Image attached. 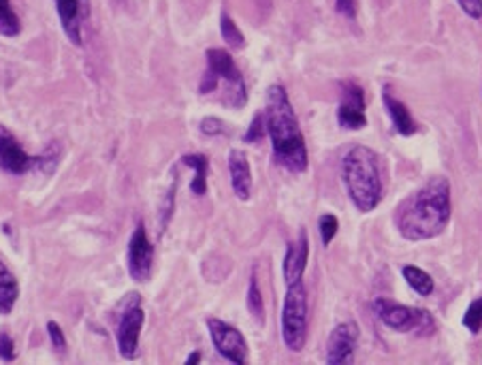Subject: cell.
<instances>
[{
    "mask_svg": "<svg viewBox=\"0 0 482 365\" xmlns=\"http://www.w3.org/2000/svg\"><path fill=\"white\" fill-rule=\"evenodd\" d=\"M146 323V312H143L141 302H139V295H131V304L126 305V310L120 316V323H117V348H120L122 359H135L139 355V340H141V329Z\"/></svg>",
    "mask_w": 482,
    "mask_h": 365,
    "instance_id": "obj_8",
    "label": "cell"
},
{
    "mask_svg": "<svg viewBox=\"0 0 482 365\" xmlns=\"http://www.w3.org/2000/svg\"><path fill=\"white\" fill-rule=\"evenodd\" d=\"M335 9L346 18H357V0H335Z\"/></svg>",
    "mask_w": 482,
    "mask_h": 365,
    "instance_id": "obj_30",
    "label": "cell"
},
{
    "mask_svg": "<svg viewBox=\"0 0 482 365\" xmlns=\"http://www.w3.org/2000/svg\"><path fill=\"white\" fill-rule=\"evenodd\" d=\"M221 35H222V39L229 43V47H233V50H244L245 47L244 32L239 30V26L235 24L229 13L221 15Z\"/></svg>",
    "mask_w": 482,
    "mask_h": 365,
    "instance_id": "obj_21",
    "label": "cell"
},
{
    "mask_svg": "<svg viewBox=\"0 0 482 365\" xmlns=\"http://www.w3.org/2000/svg\"><path fill=\"white\" fill-rule=\"evenodd\" d=\"M337 122L348 131H361L367 126L366 116V93L355 82L341 84V103L337 110Z\"/></svg>",
    "mask_w": 482,
    "mask_h": 365,
    "instance_id": "obj_11",
    "label": "cell"
},
{
    "mask_svg": "<svg viewBox=\"0 0 482 365\" xmlns=\"http://www.w3.org/2000/svg\"><path fill=\"white\" fill-rule=\"evenodd\" d=\"M201 96H216L222 105L241 110L248 103V90H245L244 75L227 50H207V69L199 85Z\"/></svg>",
    "mask_w": 482,
    "mask_h": 365,
    "instance_id": "obj_4",
    "label": "cell"
},
{
    "mask_svg": "<svg viewBox=\"0 0 482 365\" xmlns=\"http://www.w3.org/2000/svg\"><path fill=\"white\" fill-rule=\"evenodd\" d=\"M382 101H384V107H387V111L390 116V122H393L395 131H398L399 135L410 137V135H414L416 131H419L416 120L410 114V110L404 103H401L399 99H395V96L390 94L389 85L382 90Z\"/></svg>",
    "mask_w": 482,
    "mask_h": 365,
    "instance_id": "obj_16",
    "label": "cell"
},
{
    "mask_svg": "<svg viewBox=\"0 0 482 365\" xmlns=\"http://www.w3.org/2000/svg\"><path fill=\"white\" fill-rule=\"evenodd\" d=\"M341 178L358 212H374L382 201V165L376 150L355 146L341 158Z\"/></svg>",
    "mask_w": 482,
    "mask_h": 365,
    "instance_id": "obj_3",
    "label": "cell"
},
{
    "mask_svg": "<svg viewBox=\"0 0 482 365\" xmlns=\"http://www.w3.org/2000/svg\"><path fill=\"white\" fill-rule=\"evenodd\" d=\"M15 357H18V351H15L13 337H11L7 331H0V359L9 363L15 361Z\"/></svg>",
    "mask_w": 482,
    "mask_h": 365,
    "instance_id": "obj_28",
    "label": "cell"
},
{
    "mask_svg": "<svg viewBox=\"0 0 482 365\" xmlns=\"http://www.w3.org/2000/svg\"><path fill=\"white\" fill-rule=\"evenodd\" d=\"M282 340L288 351H303L308 340V291L303 282L288 284L282 305Z\"/></svg>",
    "mask_w": 482,
    "mask_h": 365,
    "instance_id": "obj_6",
    "label": "cell"
},
{
    "mask_svg": "<svg viewBox=\"0 0 482 365\" xmlns=\"http://www.w3.org/2000/svg\"><path fill=\"white\" fill-rule=\"evenodd\" d=\"M21 32V21L11 7V0H0V35L18 36Z\"/></svg>",
    "mask_w": 482,
    "mask_h": 365,
    "instance_id": "obj_20",
    "label": "cell"
},
{
    "mask_svg": "<svg viewBox=\"0 0 482 365\" xmlns=\"http://www.w3.org/2000/svg\"><path fill=\"white\" fill-rule=\"evenodd\" d=\"M229 175H231V186L237 199L248 201L252 195V169L244 150H231L229 152Z\"/></svg>",
    "mask_w": 482,
    "mask_h": 365,
    "instance_id": "obj_15",
    "label": "cell"
},
{
    "mask_svg": "<svg viewBox=\"0 0 482 365\" xmlns=\"http://www.w3.org/2000/svg\"><path fill=\"white\" fill-rule=\"evenodd\" d=\"M267 135V125H265V114H256L254 120L250 122L248 131H245L244 142L245 143H259L262 137Z\"/></svg>",
    "mask_w": 482,
    "mask_h": 365,
    "instance_id": "obj_25",
    "label": "cell"
},
{
    "mask_svg": "<svg viewBox=\"0 0 482 365\" xmlns=\"http://www.w3.org/2000/svg\"><path fill=\"white\" fill-rule=\"evenodd\" d=\"M201 353L199 351H197V353H192V355L189 357V359H186V363H199L201 361Z\"/></svg>",
    "mask_w": 482,
    "mask_h": 365,
    "instance_id": "obj_31",
    "label": "cell"
},
{
    "mask_svg": "<svg viewBox=\"0 0 482 365\" xmlns=\"http://www.w3.org/2000/svg\"><path fill=\"white\" fill-rule=\"evenodd\" d=\"M308 259H309V238L308 231L301 229L297 241H293L288 246L286 256H284V282L286 284H294L303 278L305 267H308Z\"/></svg>",
    "mask_w": 482,
    "mask_h": 365,
    "instance_id": "obj_14",
    "label": "cell"
},
{
    "mask_svg": "<svg viewBox=\"0 0 482 365\" xmlns=\"http://www.w3.org/2000/svg\"><path fill=\"white\" fill-rule=\"evenodd\" d=\"M265 125L267 135L271 139L276 163L291 171V174H303L308 169L305 137L291 105V99L286 94V88L280 84H273L267 90Z\"/></svg>",
    "mask_w": 482,
    "mask_h": 365,
    "instance_id": "obj_2",
    "label": "cell"
},
{
    "mask_svg": "<svg viewBox=\"0 0 482 365\" xmlns=\"http://www.w3.org/2000/svg\"><path fill=\"white\" fill-rule=\"evenodd\" d=\"M64 35L73 45L84 43V26L88 20V0H53Z\"/></svg>",
    "mask_w": 482,
    "mask_h": 365,
    "instance_id": "obj_13",
    "label": "cell"
},
{
    "mask_svg": "<svg viewBox=\"0 0 482 365\" xmlns=\"http://www.w3.org/2000/svg\"><path fill=\"white\" fill-rule=\"evenodd\" d=\"M457 3L463 9V13L470 15L472 20L482 18V0H457Z\"/></svg>",
    "mask_w": 482,
    "mask_h": 365,
    "instance_id": "obj_29",
    "label": "cell"
},
{
    "mask_svg": "<svg viewBox=\"0 0 482 365\" xmlns=\"http://www.w3.org/2000/svg\"><path fill=\"white\" fill-rule=\"evenodd\" d=\"M58 160H60V146H58V143H52L50 150H45L39 157H30V154L20 146L13 133H11L7 126L0 125V169L3 171H7L11 175H24L35 169L52 174Z\"/></svg>",
    "mask_w": 482,
    "mask_h": 365,
    "instance_id": "obj_5",
    "label": "cell"
},
{
    "mask_svg": "<svg viewBox=\"0 0 482 365\" xmlns=\"http://www.w3.org/2000/svg\"><path fill=\"white\" fill-rule=\"evenodd\" d=\"M181 163L195 171V178H192V182H190L192 195H197V197L205 195L207 192V171H210V160H207L205 154H186V157H181Z\"/></svg>",
    "mask_w": 482,
    "mask_h": 365,
    "instance_id": "obj_18",
    "label": "cell"
},
{
    "mask_svg": "<svg viewBox=\"0 0 482 365\" xmlns=\"http://www.w3.org/2000/svg\"><path fill=\"white\" fill-rule=\"evenodd\" d=\"M20 297V284L13 272L0 261V316H7L13 312L15 304Z\"/></svg>",
    "mask_w": 482,
    "mask_h": 365,
    "instance_id": "obj_17",
    "label": "cell"
},
{
    "mask_svg": "<svg viewBox=\"0 0 482 365\" xmlns=\"http://www.w3.org/2000/svg\"><path fill=\"white\" fill-rule=\"evenodd\" d=\"M401 273H404V280L410 284L412 291L419 293L421 297H430V295L433 293V288H436L433 278L425 270H421V267L406 265L404 270H401Z\"/></svg>",
    "mask_w": 482,
    "mask_h": 365,
    "instance_id": "obj_19",
    "label": "cell"
},
{
    "mask_svg": "<svg viewBox=\"0 0 482 365\" xmlns=\"http://www.w3.org/2000/svg\"><path fill=\"white\" fill-rule=\"evenodd\" d=\"M128 276L135 282H148L149 273H152V263H154V246L149 241L146 227L143 223L137 224V229L133 231L131 241H128Z\"/></svg>",
    "mask_w": 482,
    "mask_h": 365,
    "instance_id": "obj_10",
    "label": "cell"
},
{
    "mask_svg": "<svg viewBox=\"0 0 482 365\" xmlns=\"http://www.w3.org/2000/svg\"><path fill=\"white\" fill-rule=\"evenodd\" d=\"M201 133L207 137H216V135H227L229 128L224 122L221 120V118H203L201 120Z\"/></svg>",
    "mask_w": 482,
    "mask_h": 365,
    "instance_id": "obj_26",
    "label": "cell"
},
{
    "mask_svg": "<svg viewBox=\"0 0 482 365\" xmlns=\"http://www.w3.org/2000/svg\"><path fill=\"white\" fill-rule=\"evenodd\" d=\"M245 304H248L250 314L254 316L259 323H262V320H265V304H262V293L259 288V278H256V273H252L250 276L248 297H245Z\"/></svg>",
    "mask_w": 482,
    "mask_h": 365,
    "instance_id": "obj_22",
    "label": "cell"
},
{
    "mask_svg": "<svg viewBox=\"0 0 482 365\" xmlns=\"http://www.w3.org/2000/svg\"><path fill=\"white\" fill-rule=\"evenodd\" d=\"M47 336H50V340H52V346L56 348L58 353H62V351H67V337H64V331H62V327L56 323V320H50V323H47Z\"/></svg>",
    "mask_w": 482,
    "mask_h": 365,
    "instance_id": "obj_27",
    "label": "cell"
},
{
    "mask_svg": "<svg viewBox=\"0 0 482 365\" xmlns=\"http://www.w3.org/2000/svg\"><path fill=\"white\" fill-rule=\"evenodd\" d=\"M207 329L216 351L235 365L248 363V342L237 327L224 323L221 319H207Z\"/></svg>",
    "mask_w": 482,
    "mask_h": 365,
    "instance_id": "obj_9",
    "label": "cell"
},
{
    "mask_svg": "<svg viewBox=\"0 0 482 365\" xmlns=\"http://www.w3.org/2000/svg\"><path fill=\"white\" fill-rule=\"evenodd\" d=\"M318 229H320V239H323V244L329 246L331 241L335 239L337 229H340V220H337L335 214H323L318 220Z\"/></svg>",
    "mask_w": 482,
    "mask_h": 365,
    "instance_id": "obj_24",
    "label": "cell"
},
{
    "mask_svg": "<svg viewBox=\"0 0 482 365\" xmlns=\"http://www.w3.org/2000/svg\"><path fill=\"white\" fill-rule=\"evenodd\" d=\"M374 312L384 325L390 329L399 331V334H410L416 331L421 336H431L436 331V320L431 319V314L427 310L421 308H410V305L398 304L393 299L378 297L374 302Z\"/></svg>",
    "mask_w": 482,
    "mask_h": 365,
    "instance_id": "obj_7",
    "label": "cell"
},
{
    "mask_svg": "<svg viewBox=\"0 0 482 365\" xmlns=\"http://www.w3.org/2000/svg\"><path fill=\"white\" fill-rule=\"evenodd\" d=\"M463 325L468 327V331L472 336H476L482 329V297L474 299V302L470 304V308L465 310Z\"/></svg>",
    "mask_w": 482,
    "mask_h": 365,
    "instance_id": "obj_23",
    "label": "cell"
},
{
    "mask_svg": "<svg viewBox=\"0 0 482 365\" xmlns=\"http://www.w3.org/2000/svg\"><path fill=\"white\" fill-rule=\"evenodd\" d=\"M357 342H358V325L355 320L337 325L329 334V340H326V363L341 365L355 361Z\"/></svg>",
    "mask_w": 482,
    "mask_h": 365,
    "instance_id": "obj_12",
    "label": "cell"
},
{
    "mask_svg": "<svg viewBox=\"0 0 482 365\" xmlns=\"http://www.w3.org/2000/svg\"><path fill=\"white\" fill-rule=\"evenodd\" d=\"M395 212V224L401 238L408 241L438 238L451 223V184L446 178H431L425 186L412 192Z\"/></svg>",
    "mask_w": 482,
    "mask_h": 365,
    "instance_id": "obj_1",
    "label": "cell"
}]
</instances>
